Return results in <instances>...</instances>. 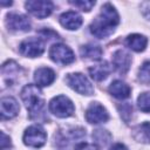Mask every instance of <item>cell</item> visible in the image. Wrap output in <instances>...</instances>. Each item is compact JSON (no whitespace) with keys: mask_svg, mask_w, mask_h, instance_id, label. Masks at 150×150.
<instances>
[{"mask_svg":"<svg viewBox=\"0 0 150 150\" xmlns=\"http://www.w3.org/2000/svg\"><path fill=\"white\" fill-rule=\"evenodd\" d=\"M80 54L82 57L88 59V60H100L102 56V49L98 46L94 45H84L80 48Z\"/></svg>","mask_w":150,"mask_h":150,"instance_id":"ffe728a7","label":"cell"},{"mask_svg":"<svg viewBox=\"0 0 150 150\" xmlns=\"http://www.w3.org/2000/svg\"><path fill=\"white\" fill-rule=\"evenodd\" d=\"M125 45L134 52H143L148 45V39L141 34H130L125 39Z\"/></svg>","mask_w":150,"mask_h":150,"instance_id":"2e32d148","label":"cell"},{"mask_svg":"<svg viewBox=\"0 0 150 150\" xmlns=\"http://www.w3.org/2000/svg\"><path fill=\"white\" fill-rule=\"evenodd\" d=\"M82 21H83L82 16L77 12H74V11H68L60 16V23L69 30L80 28L82 25Z\"/></svg>","mask_w":150,"mask_h":150,"instance_id":"4fadbf2b","label":"cell"},{"mask_svg":"<svg viewBox=\"0 0 150 150\" xmlns=\"http://www.w3.org/2000/svg\"><path fill=\"white\" fill-rule=\"evenodd\" d=\"M25 7L27 12L39 19H45L50 15L54 5L47 0H29L25 2Z\"/></svg>","mask_w":150,"mask_h":150,"instance_id":"52a82bcc","label":"cell"},{"mask_svg":"<svg viewBox=\"0 0 150 150\" xmlns=\"http://www.w3.org/2000/svg\"><path fill=\"white\" fill-rule=\"evenodd\" d=\"M110 71H111V67L105 61L89 68V74L91 76V79H94L96 81H102V80L107 79L108 75L110 74Z\"/></svg>","mask_w":150,"mask_h":150,"instance_id":"e0dca14e","label":"cell"},{"mask_svg":"<svg viewBox=\"0 0 150 150\" xmlns=\"http://www.w3.org/2000/svg\"><path fill=\"white\" fill-rule=\"evenodd\" d=\"M70 5L75 6L76 8L83 11V12H89L94 6H95V1H91V0H75V1H69Z\"/></svg>","mask_w":150,"mask_h":150,"instance_id":"cb8c5ba5","label":"cell"},{"mask_svg":"<svg viewBox=\"0 0 150 150\" xmlns=\"http://www.w3.org/2000/svg\"><path fill=\"white\" fill-rule=\"evenodd\" d=\"M21 100L25 103L27 110L29 111L30 116L33 117L34 114L41 112L45 100L42 98V93L36 84H27L21 90Z\"/></svg>","mask_w":150,"mask_h":150,"instance_id":"7a4b0ae2","label":"cell"},{"mask_svg":"<svg viewBox=\"0 0 150 150\" xmlns=\"http://www.w3.org/2000/svg\"><path fill=\"white\" fill-rule=\"evenodd\" d=\"M93 138L95 139V142L100 145H107L110 139H111V135L107 131V130H103V129H97L93 132Z\"/></svg>","mask_w":150,"mask_h":150,"instance_id":"44dd1931","label":"cell"},{"mask_svg":"<svg viewBox=\"0 0 150 150\" xmlns=\"http://www.w3.org/2000/svg\"><path fill=\"white\" fill-rule=\"evenodd\" d=\"M118 109H120V111H121V117H122L125 122H128L129 118H130V116H131V114H132V107H131L129 103H124V104L120 105Z\"/></svg>","mask_w":150,"mask_h":150,"instance_id":"d4e9b609","label":"cell"},{"mask_svg":"<svg viewBox=\"0 0 150 150\" xmlns=\"http://www.w3.org/2000/svg\"><path fill=\"white\" fill-rule=\"evenodd\" d=\"M0 135H1V142H0V146H1V150H7V149H9L11 148V138H9V136H7L4 131H1L0 132Z\"/></svg>","mask_w":150,"mask_h":150,"instance_id":"484cf974","label":"cell"},{"mask_svg":"<svg viewBox=\"0 0 150 150\" xmlns=\"http://www.w3.org/2000/svg\"><path fill=\"white\" fill-rule=\"evenodd\" d=\"M49 57L54 62L60 63V64H64V66L75 61V55H74L73 50L63 43L53 45L49 49Z\"/></svg>","mask_w":150,"mask_h":150,"instance_id":"8992f818","label":"cell"},{"mask_svg":"<svg viewBox=\"0 0 150 150\" xmlns=\"http://www.w3.org/2000/svg\"><path fill=\"white\" fill-rule=\"evenodd\" d=\"M109 150H128V149H127L125 145H123V144H121V143H116V144H114Z\"/></svg>","mask_w":150,"mask_h":150,"instance_id":"f1b7e54d","label":"cell"},{"mask_svg":"<svg viewBox=\"0 0 150 150\" xmlns=\"http://www.w3.org/2000/svg\"><path fill=\"white\" fill-rule=\"evenodd\" d=\"M20 53L27 57H38L45 52V42L39 38H28L19 46Z\"/></svg>","mask_w":150,"mask_h":150,"instance_id":"ba28073f","label":"cell"},{"mask_svg":"<svg viewBox=\"0 0 150 150\" xmlns=\"http://www.w3.org/2000/svg\"><path fill=\"white\" fill-rule=\"evenodd\" d=\"M130 91H131L130 87L125 82H123L121 80H115L109 86V93L114 97L120 98V100H124V98L129 97Z\"/></svg>","mask_w":150,"mask_h":150,"instance_id":"9a60e30c","label":"cell"},{"mask_svg":"<svg viewBox=\"0 0 150 150\" xmlns=\"http://www.w3.org/2000/svg\"><path fill=\"white\" fill-rule=\"evenodd\" d=\"M112 64L118 73L125 74L131 64V55L123 49H118L112 55Z\"/></svg>","mask_w":150,"mask_h":150,"instance_id":"7c38bea8","label":"cell"},{"mask_svg":"<svg viewBox=\"0 0 150 150\" xmlns=\"http://www.w3.org/2000/svg\"><path fill=\"white\" fill-rule=\"evenodd\" d=\"M132 137L141 143H150V123L144 122L132 129Z\"/></svg>","mask_w":150,"mask_h":150,"instance_id":"ac0fdd59","label":"cell"},{"mask_svg":"<svg viewBox=\"0 0 150 150\" xmlns=\"http://www.w3.org/2000/svg\"><path fill=\"white\" fill-rule=\"evenodd\" d=\"M20 107L18 101L12 96L2 97L0 101V114L2 120H11L19 114Z\"/></svg>","mask_w":150,"mask_h":150,"instance_id":"8fae6325","label":"cell"},{"mask_svg":"<svg viewBox=\"0 0 150 150\" xmlns=\"http://www.w3.org/2000/svg\"><path fill=\"white\" fill-rule=\"evenodd\" d=\"M6 25L13 32H28L30 29V21L28 18L18 13H9L6 19Z\"/></svg>","mask_w":150,"mask_h":150,"instance_id":"30bf717a","label":"cell"},{"mask_svg":"<svg viewBox=\"0 0 150 150\" xmlns=\"http://www.w3.org/2000/svg\"><path fill=\"white\" fill-rule=\"evenodd\" d=\"M141 11L143 16L150 20V1H143L141 4Z\"/></svg>","mask_w":150,"mask_h":150,"instance_id":"4316f807","label":"cell"},{"mask_svg":"<svg viewBox=\"0 0 150 150\" xmlns=\"http://www.w3.org/2000/svg\"><path fill=\"white\" fill-rule=\"evenodd\" d=\"M22 139L27 146L41 148L47 141V134L41 125H30L25 130Z\"/></svg>","mask_w":150,"mask_h":150,"instance_id":"5b68a950","label":"cell"},{"mask_svg":"<svg viewBox=\"0 0 150 150\" xmlns=\"http://www.w3.org/2000/svg\"><path fill=\"white\" fill-rule=\"evenodd\" d=\"M75 150H98V148L94 144H88V143H80L76 145Z\"/></svg>","mask_w":150,"mask_h":150,"instance_id":"83f0119b","label":"cell"},{"mask_svg":"<svg viewBox=\"0 0 150 150\" xmlns=\"http://www.w3.org/2000/svg\"><path fill=\"white\" fill-rule=\"evenodd\" d=\"M120 22V16L115 7L107 2L102 6L98 15L91 22L90 33L97 39H104L111 35Z\"/></svg>","mask_w":150,"mask_h":150,"instance_id":"6da1fadb","label":"cell"},{"mask_svg":"<svg viewBox=\"0 0 150 150\" xmlns=\"http://www.w3.org/2000/svg\"><path fill=\"white\" fill-rule=\"evenodd\" d=\"M21 71V68L18 66L16 62L9 60L7 62H5L1 67V73H2V76L4 79H8V82L12 83L15 79H16V75Z\"/></svg>","mask_w":150,"mask_h":150,"instance_id":"d6986e66","label":"cell"},{"mask_svg":"<svg viewBox=\"0 0 150 150\" xmlns=\"http://www.w3.org/2000/svg\"><path fill=\"white\" fill-rule=\"evenodd\" d=\"M55 80V73L48 67H41L34 73V81L39 87H46L53 83Z\"/></svg>","mask_w":150,"mask_h":150,"instance_id":"5bb4252c","label":"cell"},{"mask_svg":"<svg viewBox=\"0 0 150 150\" xmlns=\"http://www.w3.org/2000/svg\"><path fill=\"white\" fill-rule=\"evenodd\" d=\"M137 104L141 111L143 112H150V91L142 93L137 97Z\"/></svg>","mask_w":150,"mask_h":150,"instance_id":"603a6c76","label":"cell"},{"mask_svg":"<svg viewBox=\"0 0 150 150\" xmlns=\"http://www.w3.org/2000/svg\"><path fill=\"white\" fill-rule=\"evenodd\" d=\"M66 83L76 93L81 95H91L94 93V87L90 81L81 73H71L66 76Z\"/></svg>","mask_w":150,"mask_h":150,"instance_id":"277c9868","label":"cell"},{"mask_svg":"<svg viewBox=\"0 0 150 150\" xmlns=\"http://www.w3.org/2000/svg\"><path fill=\"white\" fill-rule=\"evenodd\" d=\"M138 81L143 84H150V61H145L138 70Z\"/></svg>","mask_w":150,"mask_h":150,"instance_id":"7402d4cb","label":"cell"},{"mask_svg":"<svg viewBox=\"0 0 150 150\" xmlns=\"http://www.w3.org/2000/svg\"><path fill=\"white\" fill-rule=\"evenodd\" d=\"M75 110V107L73 102L64 95H59L52 98L49 102V111L54 114L56 117L66 118L73 115Z\"/></svg>","mask_w":150,"mask_h":150,"instance_id":"3957f363","label":"cell"},{"mask_svg":"<svg viewBox=\"0 0 150 150\" xmlns=\"http://www.w3.org/2000/svg\"><path fill=\"white\" fill-rule=\"evenodd\" d=\"M109 118V114L107 109L100 104L98 102H93L86 110V120L91 124H98L107 122Z\"/></svg>","mask_w":150,"mask_h":150,"instance_id":"9c48e42d","label":"cell"}]
</instances>
